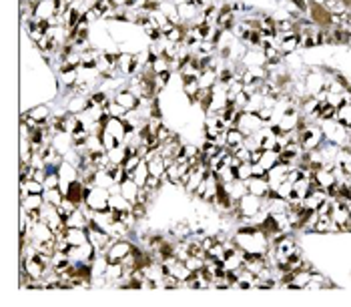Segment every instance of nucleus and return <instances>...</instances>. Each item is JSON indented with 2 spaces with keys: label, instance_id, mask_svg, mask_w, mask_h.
Masks as SVG:
<instances>
[{
  "label": "nucleus",
  "instance_id": "obj_1",
  "mask_svg": "<svg viewBox=\"0 0 351 307\" xmlns=\"http://www.w3.org/2000/svg\"><path fill=\"white\" fill-rule=\"evenodd\" d=\"M321 131H323L325 141L335 142L339 147H347L349 145V131H347V127L339 125L335 118L333 120H323L321 122Z\"/></svg>",
  "mask_w": 351,
  "mask_h": 307
},
{
  "label": "nucleus",
  "instance_id": "obj_2",
  "mask_svg": "<svg viewBox=\"0 0 351 307\" xmlns=\"http://www.w3.org/2000/svg\"><path fill=\"white\" fill-rule=\"evenodd\" d=\"M133 245H135V243H133L129 237L115 239V241L109 245V249L105 251V257H107L109 263H122V261L133 253Z\"/></svg>",
  "mask_w": 351,
  "mask_h": 307
},
{
  "label": "nucleus",
  "instance_id": "obj_3",
  "mask_svg": "<svg viewBox=\"0 0 351 307\" xmlns=\"http://www.w3.org/2000/svg\"><path fill=\"white\" fill-rule=\"evenodd\" d=\"M233 127H237V129L247 137V135L259 133V131L265 127V122H263V120L257 117V113H253V111H241Z\"/></svg>",
  "mask_w": 351,
  "mask_h": 307
},
{
  "label": "nucleus",
  "instance_id": "obj_4",
  "mask_svg": "<svg viewBox=\"0 0 351 307\" xmlns=\"http://www.w3.org/2000/svg\"><path fill=\"white\" fill-rule=\"evenodd\" d=\"M109 195L111 189H102V187H87V197H85V205L93 211H105L109 209Z\"/></svg>",
  "mask_w": 351,
  "mask_h": 307
},
{
  "label": "nucleus",
  "instance_id": "obj_5",
  "mask_svg": "<svg viewBox=\"0 0 351 307\" xmlns=\"http://www.w3.org/2000/svg\"><path fill=\"white\" fill-rule=\"evenodd\" d=\"M309 21L313 24H317L319 28H335L333 24V12L329 10L325 4H315V2H309Z\"/></svg>",
  "mask_w": 351,
  "mask_h": 307
},
{
  "label": "nucleus",
  "instance_id": "obj_6",
  "mask_svg": "<svg viewBox=\"0 0 351 307\" xmlns=\"http://www.w3.org/2000/svg\"><path fill=\"white\" fill-rule=\"evenodd\" d=\"M117 69H118V74H122V76H135L142 69V65L139 63V56L137 54H133V52H120L118 54Z\"/></svg>",
  "mask_w": 351,
  "mask_h": 307
},
{
  "label": "nucleus",
  "instance_id": "obj_7",
  "mask_svg": "<svg viewBox=\"0 0 351 307\" xmlns=\"http://www.w3.org/2000/svg\"><path fill=\"white\" fill-rule=\"evenodd\" d=\"M325 83L327 78L323 76V72L319 71H311L305 74V80H303V95L307 96H315L317 93H321L325 89Z\"/></svg>",
  "mask_w": 351,
  "mask_h": 307
},
{
  "label": "nucleus",
  "instance_id": "obj_8",
  "mask_svg": "<svg viewBox=\"0 0 351 307\" xmlns=\"http://www.w3.org/2000/svg\"><path fill=\"white\" fill-rule=\"evenodd\" d=\"M115 100H117L120 107H125L129 113H131V111H137L140 105H142V98H139L133 91H129L127 87L118 89L117 93H115Z\"/></svg>",
  "mask_w": 351,
  "mask_h": 307
},
{
  "label": "nucleus",
  "instance_id": "obj_9",
  "mask_svg": "<svg viewBox=\"0 0 351 307\" xmlns=\"http://www.w3.org/2000/svg\"><path fill=\"white\" fill-rule=\"evenodd\" d=\"M247 191L253 193V195H257V197H261V199H265L267 193L271 191V185H269L267 177H251V179L247 181Z\"/></svg>",
  "mask_w": 351,
  "mask_h": 307
},
{
  "label": "nucleus",
  "instance_id": "obj_10",
  "mask_svg": "<svg viewBox=\"0 0 351 307\" xmlns=\"http://www.w3.org/2000/svg\"><path fill=\"white\" fill-rule=\"evenodd\" d=\"M297 48H301V38H299V32H289V34H283L281 38L279 50L283 54H291L295 52Z\"/></svg>",
  "mask_w": 351,
  "mask_h": 307
},
{
  "label": "nucleus",
  "instance_id": "obj_11",
  "mask_svg": "<svg viewBox=\"0 0 351 307\" xmlns=\"http://www.w3.org/2000/svg\"><path fill=\"white\" fill-rule=\"evenodd\" d=\"M139 189H140V187L137 185V181H135L131 175H129V177H127V179H125V181L118 185V191H120V193H122V195H125V197H127V199L133 203V205L137 203V195H139Z\"/></svg>",
  "mask_w": 351,
  "mask_h": 307
},
{
  "label": "nucleus",
  "instance_id": "obj_12",
  "mask_svg": "<svg viewBox=\"0 0 351 307\" xmlns=\"http://www.w3.org/2000/svg\"><path fill=\"white\" fill-rule=\"evenodd\" d=\"M105 277H107V283L117 285L118 281L125 279V265L122 263H109L107 271H105Z\"/></svg>",
  "mask_w": 351,
  "mask_h": 307
},
{
  "label": "nucleus",
  "instance_id": "obj_13",
  "mask_svg": "<svg viewBox=\"0 0 351 307\" xmlns=\"http://www.w3.org/2000/svg\"><path fill=\"white\" fill-rule=\"evenodd\" d=\"M67 227H76V229H87L89 227V217L85 215V211L80 207L67 217Z\"/></svg>",
  "mask_w": 351,
  "mask_h": 307
},
{
  "label": "nucleus",
  "instance_id": "obj_14",
  "mask_svg": "<svg viewBox=\"0 0 351 307\" xmlns=\"http://www.w3.org/2000/svg\"><path fill=\"white\" fill-rule=\"evenodd\" d=\"M65 235H67V239L70 241V245H85V243H91V241H89V233H87V229L67 227Z\"/></svg>",
  "mask_w": 351,
  "mask_h": 307
},
{
  "label": "nucleus",
  "instance_id": "obj_15",
  "mask_svg": "<svg viewBox=\"0 0 351 307\" xmlns=\"http://www.w3.org/2000/svg\"><path fill=\"white\" fill-rule=\"evenodd\" d=\"M45 205L43 193H28L24 199H20V209H40Z\"/></svg>",
  "mask_w": 351,
  "mask_h": 307
},
{
  "label": "nucleus",
  "instance_id": "obj_16",
  "mask_svg": "<svg viewBox=\"0 0 351 307\" xmlns=\"http://www.w3.org/2000/svg\"><path fill=\"white\" fill-rule=\"evenodd\" d=\"M28 117L32 118L34 122H38V125H43V122H48V118L52 117V113H50V109H48L47 105H38V107H32L28 113H26Z\"/></svg>",
  "mask_w": 351,
  "mask_h": 307
},
{
  "label": "nucleus",
  "instance_id": "obj_17",
  "mask_svg": "<svg viewBox=\"0 0 351 307\" xmlns=\"http://www.w3.org/2000/svg\"><path fill=\"white\" fill-rule=\"evenodd\" d=\"M243 141H245V135H243L237 127H229V129L225 131V147H229V149L241 147Z\"/></svg>",
  "mask_w": 351,
  "mask_h": 307
},
{
  "label": "nucleus",
  "instance_id": "obj_18",
  "mask_svg": "<svg viewBox=\"0 0 351 307\" xmlns=\"http://www.w3.org/2000/svg\"><path fill=\"white\" fill-rule=\"evenodd\" d=\"M129 175H131V177H133V179L137 181V185H139V187H144L147 179L151 177V173H149V163H147V161L142 159V161L139 163V167H137V169H135L133 173H129Z\"/></svg>",
  "mask_w": 351,
  "mask_h": 307
},
{
  "label": "nucleus",
  "instance_id": "obj_19",
  "mask_svg": "<svg viewBox=\"0 0 351 307\" xmlns=\"http://www.w3.org/2000/svg\"><path fill=\"white\" fill-rule=\"evenodd\" d=\"M335 120L343 127H351V103H343L337 107V113H335Z\"/></svg>",
  "mask_w": 351,
  "mask_h": 307
},
{
  "label": "nucleus",
  "instance_id": "obj_20",
  "mask_svg": "<svg viewBox=\"0 0 351 307\" xmlns=\"http://www.w3.org/2000/svg\"><path fill=\"white\" fill-rule=\"evenodd\" d=\"M43 197H45V201H47V203L56 205V207H60V203L65 201V193L60 191V187H58V189H45Z\"/></svg>",
  "mask_w": 351,
  "mask_h": 307
},
{
  "label": "nucleus",
  "instance_id": "obj_21",
  "mask_svg": "<svg viewBox=\"0 0 351 307\" xmlns=\"http://www.w3.org/2000/svg\"><path fill=\"white\" fill-rule=\"evenodd\" d=\"M277 163H279V153H277V151H263V157H261L259 165L265 167V169L269 171V169H273Z\"/></svg>",
  "mask_w": 351,
  "mask_h": 307
},
{
  "label": "nucleus",
  "instance_id": "obj_22",
  "mask_svg": "<svg viewBox=\"0 0 351 307\" xmlns=\"http://www.w3.org/2000/svg\"><path fill=\"white\" fill-rule=\"evenodd\" d=\"M235 175L241 181H249L253 177V165L251 163H241L239 167H235Z\"/></svg>",
  "mask_w": 351,
  "mask_h": 307
},
{
  "label": "nucleus",
  "instance_id": "obj_23",
  "mask_svg": "<svg viewBox=\"0 0 351 307\" xmlns=\"http://www.w3.org/2000/svg\"><path fill=\"white\" fill-rule=\"evenodd\" d=\"M58 187H60V175H58V169H56V171H47L45 189H58Z\"/></svg>",
  "mask_w": 351,
  "mask_h": 307
},
{
  "label": "nucleus",
  "instance_id": "obj_24",
  "mask_svg": "<svg viewBox=\"0 0 351 307\" xmlns=\"http://www.w3.org/2000/svg\"><path fill=\"white\" fill-rule=\"evenodd\" d=\"M109 100H111V98H109V95H107L105 91H94V93L89 95V103H91V105H96V107H105Z\"/></svg>",
  "mask_w": 351,
  "mask_h": 307
},
{
  "label": "nucleus",
  "instance_id": "obj_25",
  "mask_svg": "<svg viewBox=\"0 0 351 307\" xmlns=\"http://www.w3.org/2000/svg\"><path fill=\"white\" fill-rule=\"evenodd\" d=\"M133 215H135V219H137L139 223H142V221L147 219V215H149V205H144V203H135V205H133Z\"/></svg>",
  "mask_w": 351,
  "mask_h": 307
},
{
  "label": "nucleus",
  "instance_id": "obj_26",
  "mask_svg": "<svg viewBox=\"0 0 351 307\" xmlns=\"http://www.w3.org/2000/svg\"><path fill=\"white\" fill-rule=\"evenodd\" d=\"M140 161H142V157H139V155H131V157H127V161L122 163V167L127 169V173H133V171L139 167Z\"/></svg>",
  "mask_w": 351,
  "mask_h": 307
},
{
  "label": "nucleus",
  "instance_id": "obj_27",
  "mask_svg": "<svg viewBox=\"0 0 351 307\" xmlns=\"http://www.w3.org/2000/svg\"><path fill=\"white\" fill-rule=\"evenodd\" d=\"M253 177H267V169L261 167L259 163H255L253 165Z\"/></svg>",
  "mask_w": 351,
  "mask_h": 307
},
{
  "label": "nucleus",
  "instance_id": "obj_28",
  "mask_svg": "<svg viewBox=\"0 0 351 307\" xmlns=\"http://www.w3.org/2000/svg\"><path fill=\"white\" fill-rule=\"evenodd\" d=\"M307 2H315V4H325V0H307Z\"/></svg>",
  "mask_w": 351,
  "mask_h": 307
},
{
  "label": "nucleus",
  "instance_id": "obj_29",
  "mask_svg": "<svg viewBox=\"0 0 351 307\" xmlns=\"http://www.w3.org/2000/svg\"><path fill=\"white\" fill-rule=\"evenodd\" d=\"M76 2H89V0H76Z\"/></svg>",
  "mask_w": 351,
  "mask_h": 307
}]
</instances>
